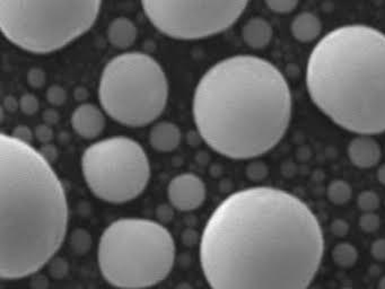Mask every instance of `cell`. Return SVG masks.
Returning <instances> with one entry per match:
<instances>
[{
	"label": "cell",
	"instance_id": "cell-1",
	"mask_svg": "<svg viewBox=\"0 0 385 289\" xmlns=\"http://www.w3.org/2000/svg\"><path fill=\"white\" fill-rule=\"evenodd\" d=\"M324 252L322 228L305 202L285 190L254 186L216 207L199 255L212 289H307Z\"/></svg>",
	"mask_w": 385,
	"mask_h": 289
},
{
	"label": "cell",
	"instance_id": "cell-2",
	"mask_svg": "<svg viewBox=\"0 0 385 289\" xmlns=\"http://www.w3.org/2000/svg\"><path fill=\"white\" fill-rule=\"evenodd\" d=\"M192 112L198 133L212 151L232 160H251L285 136L293 98L276 66L238 54L203 75L194 89Z\"/></svg>",
	"mask_w": 385,
	"mask_h": 289
},
{
	"label": "cell",
	"instance_id": "cell-3",
	"mask_svg": "<svg viewBox=\"0 0 385 289\" xmlns=\"http://www.w3.org/2000/svg\"><path fill=\"white\" fill-rule=\"evenodd\" d=\"M3 279H22L51 262L65 241L68 201L50 163L30 144L1 133Z\"/></svg>",
	"mask_w": 385,
	"mask_h": 289
},
{
	"label": "cell",
	"instance_id": "cell-4",
	"mask_svg": "<svg viewBox=\"0 0 385 289\" xmlns=\"http://www.w3.org/2000/svg\"><path fill=\"white\" fill-rule=\"evenodd\" d=\"M306 87L315 107L342 129L384 133V33L363 24L328 33L310 54Z\"/></svg>",
	"mask_w": 385,
	"mask_h": 289
},
{
	"label": "cell",
	"instance_id": "cell-5",
	"mask_svg": "<svg viewBox=\"0 0 385 289\" xmlns=\"http://www.w3.org/2000/svg\"><path fill=\"white\" fill-rule=\"evenodd\" d=\"M177 248L164 225L152 219L121 218L103 230L97 246L101 274L121 289H145L168 278Z\"/></svg>",
	"mask_w": 385,
	"mask_h": 289
},
{
	"label": "cell",
	"instance_id": "cell-6",
	"mask_svg": "<svg viewBox=\"0 0 385 289\" xmlns=\"http://www.w3.org/2000/svg\"><path fill=\"white\" fill-rule=\"evenodd\" d=\"M101 6L99 0H0V29L22 50L51 54L92 29Z\"/></svg>",
	"mask_w": 385,
	"mask_h": 289
},
{
	"label": "cell",
	"instance_id": "cell-7",
	"mask_svg": "<svg viewBox=\"0 0 385 289\" xmlns=\"http://www.w3.org/2000/svg\"><path fill=\"white\" fill-rule=\"evenodd\" d=\"M99 100L112 120L126 127H143L164 112L168 77L150 54H119L106 64L101 74Z\"/></svg>",
	"mask_w": 385,
	"mask_h": 289
},
{
	"label": "cell",
	"instance_id": "cell-8",
	"mask_svg": "<svg viewBox=\"0 0 385 289\" xmlns=\"http://www.w3.org/2000/svg\"><path fill=\"white\" fill-rule=\"evenodd\" d=\"M82 172L97 198L109 204H126L146 189L150 163L144 148L133 139L111 137L86 148Z\"/></svg>",
	"mask_w": 385,
	"mask_h": 289
},
{
	"label": "cell",
	"instance_id": "cell-9",
	"mask_svg": "<svg viewBox=\"0 0 385 289\" xmlns=\"http://www.w3.org/2000/svg\"><path fill=\"white\" fill-rule=\"evenodd\" d=\"M245 0L231 1H156L141 3L150 23L168 38L201 40L228 30L247 6Z\"/></svg>",
	"mask_w": 385,
	"mask_h": 289
},
{
	"label": "cell",
	"instance_id": "cell-10",
	"mask_svg": "<svg viewBox=\"0 0 385 289\" xmlns=\"http://www.w3.org/2000/svg\"><path fill=\"white\" fill-rule=\"evenodd\" d=\"M168 198L175 209L192 212L205 202L206 186L201 177L191 173L177 175L168 183Z\"/></svg>",
	"mask_w": 385,
	"mask_h": 289
},
{
	"label": "cell",
	"instance_id": "cell-11",
	"mask_svg": "<svg viewBox=\"0 0 385 289\" xmlns=\"http://www.w3.org/2000/svg\"><path fill=\"white\" fill-rule=\"evenodd\" d=\"M71 124L78 136L92 140L103 133L106 124V115L94 104L82 103L71 114Z\"/></svg>",
	"mask_w": 385,
	"mask_h": 289
},
{
	"label": "cell",
	"instance_id": "cell-12",
	"mask_svg": "<svg viewBox=\"0 0 385 289\" xmlns=\"http://www.w3.org/2000/svg\"><path fill=\"white\" fill-rule=\"evenodd\" d=\"M381 156V146L370 135H357L348 144V157L356 168H374L379 164Z\"/></svg>",
	"mask_w": 385,
	"mask_h": 289
},
{
	"label": "cell",
	"instance_id": "cell-13",
	"mask_svg": "<svg viewBox=\"0 0 385 289\" xmlns=\"http://www.w3.org/2000/svg\"><path fill=\"white\" fill-rule=\"evenodd\" d=\"M181 131L177 124L161 121L154 124L150 131V146L161 153H170L179 147Z\"/></svg>",
	"mask_w": 385,
	"mask_h": 289
},
{
	"label": "cell",
	"instance_id": "cell-14",
	"mask_svg": "<svg viewBox=\"0 0 385 289\" xmlns=\"http://www.w3.org/2000/svg\"><path fill=\"white\" fill-rule=\"evenodd\" d=\"M274 36V30L265 18L252 17L242 27V38L245 45L261 50L269 45Z\"/></svg>",
	"mask_w": 385,
	"mask_h": 289
},
{
	"label": "cell",
	"instance_id": "cell-15",
	"mask_svg": "<svg viewBox=\"0 0 385 289\" xmlns=\"http://www.w3.org/2000/svg\"><path fill=\"white\" fill-rule=\"evenodd\" d=\"M138 36V29L131 20L117 17L111 22L108 29V40L115 47L121 50L128 49L135 43Z\"/></svg>",
	"mask_w": 385,
	"mask_h": 289
},
{
	"label": "cell",
	"instance_id": "cell-16",
	"mask_svg": "<svg viewBox=\"0 0 385 289\" xmlns=\"http://www.w3.org/2000/svg\"><path fill=\"white\" fill-rule=\"evenodd\" d=\"M291 36L302 43H310L320 36L322 23L318 16L310 12L300 13L295 16L291 24Z\"/></svg>",
	"mask_w": 385,
	"mask_h": 289
},
{
	"label": "cell",
	"instance_id": "cell-17",
	"mask_svg": "<svg viewBox=\"0 0 385 289\" xmlns=\"http://www.w3.org/2000/svg\"><path fill=\"white\" fill-rule=\"evenodd\" d=\"M333 260L340 268H351L358 260V250L351 243H339L333 248Z\"/></svg>",
	"mask_w": 385,
	"mask_h": 289
},
{
	"label": "cell",
	"instance_id": "cell-18",
	"mask_svg": "<svg viewBox=\"0 0 385 289\" xmlns=\"http://www.w3.org/2000/svg\"><path fill=\"white\" fill-rule=\"evenodd\" d=\"M326 195L333 205L342 206L347 204L353 197V189L346 181L335 180L328 186Z\"/></svg>",
	"mask_w": 385,
	"mask_h": 289
},
{
	"label": "cell",
	"instance_id": "cell-19",
	"mask_svg": "<svg viewBox=\"0 0 385 289\" xmlns=\"http://www.w3.org/2000/svg\"><path fill=\"white\" fill-rule=\"evenodd\" d=\"M357 205H358L359 209L362 210L363 214L375 213L379 208L381 200H379V195L375 192L365 190L359 193Z\"/></svg>",
	"mask_w": 385,
	"mask_h": 289
},
{
	"label": "cell",
	"instance_id": "cell-20",
	"mask_svg": "<svg viewBox=\"0 0 385 289\" xmlns=\"http://www.w3.org/2000/svg\"><path fill=\"white\" fill-rule=\"evenodd\" d=\"M91 242L89 234L84 230H75L71 236V248L78 253H85L89 250Z\"/></svg>",
	"mask_w": 385,
	"mask_h": 289
},
{
	"label": "cell",
	"instance_id": "cell-21",
	"mask_svg": "<svg viewBox=\"0 0 385 289\" xmlns=\"http://www.w3.org/2000/svg\"><path fill=\"white\" fill-rule=\"evenodd\" d=\"M268 8L276 14H289L294 12L298 6V1L295 0H268L266 1Z\"/></svg>",
	"mask_w": 385,
	"mask_h": 289
},
{
	"label": "cell",
	"instance_id": "cell-22",
	"mask_svg": "<svg viewBox=\"0 0 385 289\" xmlns=\"http://www.w3.org/2000/svg\"><path fill=\"white\" fill-rule=\"evenodd\" d=\"M38 109H40V102L36 95L32 93H25L20 98V110L24 114H36Z\"/></svg>",
	"mask_w": 385,
	"mask_h": 289
},
{
	"label": "cell",
	"instance_id": "cell-23",
	"mask_svg": "<svg viewBox=\"0 0 385 289\" xmlns=\"http://www.w3.org/2000/svg\"><path fill=\"white\" fill-rule=\"evenodd\" d=\"M359 226L365 233H374L381 226V218L375 213H365L359 218Z\"/></svg>",
	"mask_w": 385,
	"mask_h": 289
},
{
	"label": "cell",
	"instance_id": "cell-24",
	"mask_svg": "<svg viewBox=\"0 0 385 289\" xmlns=\"http://www.w3.org/2000/svg\"><path fill=\"white\" fill-rule=\"evenodd\" d=\"M47 100L53 107H61L67 101V91L61 86H50L47 91Z\"/></svg>",
	"mask_w": 385,
	"mask_h": 289
},
{
	"label": "cell",
	"instance_id": "cell-25",
	"mask_svg": "<svg viewBox=\"0 0 385 289\" xmlns=\"http://www.w3.org/2000/svg\"><path fill=\"white\" fill-rule=\"evenodd\" d=\"M47 75L45 71L41 68H31L27 73V82L32 86L33 89H41L45 84Z\"/></svg>",
	"mask_w": 385,
	"mask_h": 289
},
{
	"label": "cell",
	"instance_id": "cell-26",
	"mask_svg": "<svg viewBox=\"0 0 385 289\" xmlns=\"http://www.w3.org/2000/svg\"><path fill=\"white\" fill-rule=\"evenodd\" d=\"M53 136H55V133H53L52 127L48 126V124H40L34 129V137L42 144H51Z\"/></svg>",
	"mask_w": 385,
	"mask_h": 289
},
{
	"label": "cell",
	"instance_id": "cell-27",
	"mask_svg": "<svg viewBox=\"0 0 385 289\" xmlns=\"http://www.w3.org/2000/svg\"><path fill=\"white\" fill-rule=\"evenodd\" d=\"M10 136L17 139L18 142L31 144L33 138H34V131H32L27 126L21 124V126H17V127H15V129L13 130Z\"/></svg>",
	"mask_w": 385,
	"mask_h": 289
},
{
	"label": "cell",
	"instance_id": "cell-28",
	"mask_svg": "<svg viewBox=\"0 0 385 289\" xmlns=\"http://www.w3.org/2000/svg\"><path fill=\"white\" fill-rule=\"evenodd\" d=\"M330 228H331L333 235L337 236V237H344L350 230L349 224L344 219H335L331 223Z\"/></svg>",
	"mask_w": 385,
	"mask_h": 289
},
{
	"label": "cell",
	"instance_id": "cell-29",
	"mask_svg": "<svg viewBox=\"0 0 385 289\" xmlns=\"http://www.w3.org/2000/svg\"><path fill=\"white\" fill-rule=\"evenodd\" d=\"M370 254L377 261H385V239H379L372 243Z\"/></svg>",
	"mask_w": 385,
	"mask_h": 289
},
{
	"label": "cell",
	"instance_id": "cell-30",
	"mask_svg": "<svg viewBox=\"0 0 385 289\" xmlns=\"http://www.w3.org/2000/svg\"><path fill=\"white\" fill-rule=\"evenodd\" d=\"M42 156L45 157L48 162L52 164L58 158V149L56 146L52 144H42L41 149H40Z\"/></svg>",
	"mask_w": 385,
	"mask_h": 289
},
{
	"label": "cell",
	"instance_id": "cell-31",
	"mask_svg": "<svg viewBox=\"0 0 385 289\" xmlns=\"http://www.w3.org/2000/svg\"><path fill=\"white\" fill-rule=\"evenodd\" d=\"M42 119H43V124L52 127L53 124H57L59 122L60 114L57 110H45V112L42 113Z\"/></svg>",
	"mask_w": 385,
	"mask_h": 289
},
{
	"label": "cell",
	"instance_id": "cell-32",
	"mask_svg": "<svg viewBox=\"0 0 385 289\" xmlns=\"http://www.w3.org/2000/svg\"><path fill=\"white\" fill-rule=\"evenodd\" d=\"M67 272V263L64 259H56L51 261V274L58 276L57 274H65Z\"/></svg>",
	"mask_w": 385,
	"mask_h": 289
},
{
	"label": "cell",
	"instance_id": "cell-33",
	"mask_svg": "<svg viewBox=\"0 0 385 289\" xmlns=\"http://www.w3.org/2000/svg\"><path fill=\"white\" fill-rule=\"evenodd\" d=\"M3 107L7 112H16L17 109H20V100L14 98L12 95H7L6 98H3Z\"/></svg>",
	"mask_w": 385,
	"mask_h": 289
},
{
	"label": "cell",
	"instance_id": "cell-34",
	"mask_svg": "<svg viewBox=\"0 0 385 289\" xmlns=\"http://www.w3.org/2000/svg\"><path fill=\"white\" fill-rule=\"evenodd\" d=\"M75 98L77 101H84L87 98V91L84 87H77L75 89Z\"/></svg>",
	"mask_w": 385,
	"mask_h": 289
},
{
	"label": "cell",
	"instance_id": "cell-35",
	"mask_svg": "<svg viewBox=\"0 0 385 289\" xmlns=\"http://www.w3.org/2000/svg\"><path fill=\"white\" fill-rule=\"evenodd\" d=\"M377 180L382 186H385V164L379 166V170H377Z\"/></svg>",
	"mask_w": 385,
	"mask_h": 289
},
{
	"label": "cell",
	"instance_id": "cell-36",
	"mask_svg": "<svg viewBox=\"0 0 385 289\" xmlns=\"http://www.w3.org/2000/svg\"><path fill=\"white\" fill-rule=\"evenodd\" d=\"M379 289H385V277H383L379 283Z\"/></svg>",
	"mask_w": 385,
	"mask_h": 289
}]
</instances>
